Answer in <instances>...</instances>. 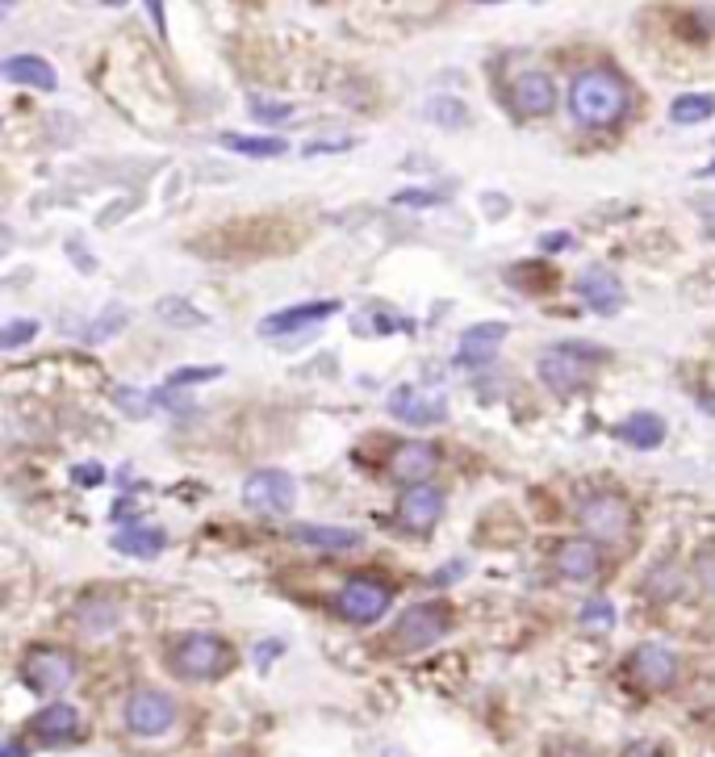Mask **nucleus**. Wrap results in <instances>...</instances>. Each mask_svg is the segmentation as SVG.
<instances>
[{
    "mask_svg": "<svg viewBox=\"0 0 715 757\" xmlns=\"http://www.w3.org/2000/svg\"><path fill=\"white\" fill-rule=\"evenodd\" d=\"M569 109L582 126H615V121L628 114V85L607 68L582 71L574 85H569Z\"/></svg>",
    "mask_w": 715,
    "mask_h": 757,
    "instance_id": "1",
    "label": "nucleus"
},
{
    "mask_svg": "<svg viewBox=\"0 0 715 757\" xmlns=\"http://www.w3.org/2000/svg\"><path fill=\"white\" fill-rule=\"evenodd\" d=\"M607 364V352L598 344H553L540 356V381L553 394H574Z\"/></svg>",
    "mask_w": 715,
    "mask_h": 757,
    "instance_id": "2",
    "label": "nucleus"
},
{
    "mask_svg": "<svg viewBox=\"0 0 715 757\" xmlns=\"http://www.w3.org/2000/svg\"><path fill=\"white\" fill-rule=\"evenodd\" d=\"M230 661H235L230 645L213 632H189L172 645V670L185 682H213L230 670Z\"/></svg>",
    "mask_w": 715,
    "mask_h": 757,
    "instance_id": "3",
    "label": "nucleus"
},
{
    "mask_svg": "<svg viewBox=\"0 0 715 757\" xmlns=\"http://www.w3.org/2000/svg\"><path fill=\"white\" fill-rule=\"evenodd\" d=\"M297 502V482L285 469H256L244 482V507L264 519L289 515Z\"/></svg>",
    "mask_w": 715,
    "mask_h": 757,
    "instance_id": "4",
    "label": "nucleus"
},
{
    "mask_svg": "<svg viewBox=\"0 0 715 757\" xmlns=\"http://www.w3.org/2000/svg\"><path fill=\"white\" fill-rule=\"evenodd\" d=\"M448 628H453L448 607H439V602H415V607L401 611L398 628H394V640H398L401 653H419V649H431L436 640L448 637Z\"/></svg>",
    "mask_w": 715,
    "mask_h": 757,
    "instance_id": "5",
    "label": "nucleus"
},
{
    "mask_svg": "<svg viewBox=\"0 0 715 757\" xmlns=\"http://www.w3.org/2000/svg\"><path fill=\"white\" fill-rule=\"evenodd\" d=\"M76 657L68 649H54V645H38L26 653L21 661V678H26V687L38 690V695H59V690H68L76 682Z\"/></svg>",
    "mask_w": 715,
    "mask_h": 757,
    "instance_id": "6",
    "label": "nucleus"
},
{
    "mask_svg": "<svg viewBox=\"0 0 715 757\" xmlns=\"http://www.w3.org/2000/svg\"><path fill=\"white\" fill-rule=\"evenodd\" d=\"M394 602V590L381 582V578H368V573H356L344 582L339 590V616L348 623H377L389 611Z\"/></svg>",
    "mask_w": 715,
    "mask_h": 757,
    "instance_id": "7",
    "label": "nucleus"
},
{
    "mask_svg": "<svg viewBox=\"0 0 715 757\" xmlns=\"http://www.w3.org/2000/svg\"><path fill=\"white\" fill-rule=\"evenodd\" d=\"M122 716H126V728H130L135 737H163L176 724V699L163 695V690L142 687L126 699Z\"/></svg>",
    "mask_w": 715,
    "mask_h": 757,
    "instance_id": "8",
    "label": "nucleus"
},
{
    "mask_svg": "<svg viewBox=\"0 0 715 757\" xmlns=\"http://www.w3.org/2000/svg\"><path fill=\"white\" fill-rule=\"evenodd\" d=\"M577 519H582V528L590 532V540H598V544H615V540L628 535L632 511L619 494H594V499L582 502Z\"/></svg>",
    "mask_w": 715,
    "mask_h": 757,
    "instance_id": "9",
    "label": "nucleus"
},
{
    "mask_svg": "<svg viewBox=\"0 0 715 757\" xmlns=\"http://www.w3.org/2000/svg\"><path fill=\"white\" fill-rule=\"evenodd\" d=\"M577 297H582V302H586L594 314H603V318L619 314V311H624V302H628L624 281L610 273V268H598V264L577 276Z\"/></svg>",
    "mask_w": 715,
    "mask_h": 757,
    "instance_id": "10",
    "label": "nucleus"
},
{
    "mask_svg": "<svg viewBox=\"0 0 715 757\" xmlns=\"http://www.w3.org/2000/svg\"><path fill=\"white\" fill-rule=\"evenodd\" d=\"M510 105H515V114H524V118L553 114V105H557L553 76H548V71H524V76L510 85Z\"/></svg>",
    "mask_w": 715,
    "mask_h": 757,
    "instance_id": "11",
    "label": "nucleus"
},
{
    "mask_svg": "<svg viewBox=\"0 0 715 757\" xmlns=\"http://www.w3.org/2000/svg\"><path fill=\"white\" fill-rule=\"evenodd\" d=\"M389 414H394L398 423H406V427H431V423H439V419L448 414V402H444V397L419 394L415 385H401V390L389 394Z\"/></svg>",
    "mask_w": 715,
    "mask_h": 757,
    "instance_id": "12",
    "label": "nucleus"
},
{
    "mask_svg": "<svg viewBox=\"0 0 715 757\" xmlns=\"http://www.w3.org/2000/svg\"><path fill=\"white\" fill-rule=\"evenodd\" d=\"M632 674H636V682L648 690L674 687V678H678V653L665 649V645H640V649L632 653Z\"/></svg>",
    "mask_w": 715,
    "mask_h": 757,
    "instance_id": "13",
    "label": "nucleus"
},
{
    "mask_svg": "<svg viewBox=\"0 0 715 757\" xmlns=\"http://www.w3.org/2000/svg\"><path fill=\"white\" fill-rule=\"evenodd\" d=\"M331 314H339V302H306V306H289V311H277V314H268L260 327V335L268 340H280V335H294V331L301 327H315V323H327Z\"/></svg>",
    "mask_w": 715,
    "mask_h": 757,
    "instance_id": "14",
    "label": "nucleus"
},
{
    "mask_svg": "<svg viewBox=\"0 0 715 757\" xmlns=\"http://www.w3.org/2000/svg\"><path fill=\"white\" fill-rule=\"evenodd\" d=\"M510 335L506 323H473L465 335H460V352H456V364H465V368H481L498 356V347L503 340Z\"/></svg>",
    "mask_w": 715,
    "mask_h": 757,
    "instance_id": "15",
    "label": "nucleus"
},
{
    "mask_svg": "<svg viewBox=\"0 0 715 757\" xmlns=\"http://www.w3.org/2000/svg\"><path fill=\"white\" fill-rule=\"evenodd\" d=\"M439 511H444V494H439L436 485H406V494L398 502V519L410 528V532H427V528H436Z\"/></svg>",
    "mask_w": 715,
    "mask_h": 757,
    "instance_id": "16",
    "label": "nucleus"
},
{
    "mask_svg": "<svg viewBox=\"0 0 715 757\" xmlns=\"http://www.w3.org/2000/svg\"><path fill=\"white\" fill-rule=\"evenodd\" d=\"M30 733H34L42 745H63V740L80 737V711L71 704H47L30 720Z\"/></svg>",
    "mask_w": 715,
    "mask_h": 757,
    "instance_id": "17",
    "label": "nucleus"
},
{
    "mask_svg": "<svg viewBox=\"0 0 715 757\" xmlns=\"http://www.w3.org/2000/svg\"><path fill=\"white\" fill-rule=\"evenodd\" d=\"M603 569V557L594 549V540H565L557 544V573L569 582H594Z\"/></svg>",
    "mask_w": 715,
    "mask_h": 757,
    "instance_id": "18",
    "label": "nucleus"
},
{
    "mask_svg": "<svg viewBox=\"0 0 715 757\" xmlns=\"http://www.w3.org/2000/svg\"><path fill=\"white\" fill-rule=\"evenodd\" d=\"M0 76H4L9 85H26V88H38V92H54V88H59V76H54V68L42 55H9Z\"/></svg>",
    "mask_w": 715,
    "mask_h": 757,
    "instance_id": "19",
    "label": "nucleus"
},
{
    "mask_svg": "<svg viewBox=\"0 0 715 757\" xmlns=\"http://www.w3.org/2000/svg\"><path fill=\"white\" fill-rule=\"evenodd\" d=\"M436 465H439L436 448L423 444V440H415V444H401L398 452H394V461H389L394 478H398V482H410V485L427 482V478L436 473Z\"/></svg>",
    "mask_w": 715,
    "mask_h": 757,
    "instance_id": "20",
    "label": "nucleus"
},
{
    "mask_svg": "<svg viewBox=\"0 0 715 757\" xmlns=\"http://www.w3.org/2000/svg\"><path fill=\"white\" fill-rule=\"evenodd\" d=\"M289 535H294L297 544L318 549V552H348V549L360 544V532H356V528H318V523H297Z\"/></svg>",
    "mask_w": 715,
    "mask_h": 757,
    "instance_id": "21",
    "label": "nucleus"
},
{
    "mask_svg": "<svg viewBox=\"0 0 715 757\" xmlns=\"http://www.w3.org/2000/svg\"><path fill=\"white\" fill-rule=\"evenodd\" d=\"M615 435L624 440L628 448H640V452H648V448H662L665 440V419L653 411H636L628 414L619 427H615Z\"/></svg>",
    "mask_w": 715,
    "mask_h": 757,
    "instance_id": "22",
    "label": "nucleus"
},
{
    "mask_svg": "<svg viewBox=\"0 0 715 757\" xmlns=\"http://www.w3.org/2000/svg\"><path fill=\"white\" fill-rule=\"evenodd\" d=\"M163 544H168V535L159 532V528H142V523H135V528H126V532L113 535V549L126 552V557H142V561L159 557Z\"/></svg>",
    "mask_w": 715,
    "mask_h": 757,
    "instance_id": "23",
    "label": "nucleus"
},
{
    "mask_svg": "<svg viewBox=\"0 0 715 757\" xmlns=\"http://www.w3.org/2000/svg\"><path fill=\"white\" fill-rule=\"evenodd\" d=\"M222 147L235 151V156H251V159H277L289 151L285 138H260V135H222Z\"/></svg>",
    "mask_w": 715,
    "mask_h": 757,
    "instance_id": "24",
    "label": "nucleus"
},
{
    "mask_svg": "<svg viewBox=\"0 0 715 757\" xmlns=\"http://www.w3.org/2000/svg\"><path fill=\"white\" fill-rule=\"evenodd\" d=\"M712 114H715L712 92H682V97H674V105H669V121H674V126H698V121H707Z\"/></svg>",
    "mask_w": 715,
    "mask_h": 757,
    "instance_id": "25",
    "label": "nucleus"
},
{
    "mask_svg": "<svg viewBox=\"0 0 715 757\" xmlns=\"http://www.w3.org/2000/svg\"><path fill=\"white\" fill-rule=\"evenodd\" d=\"M118 607L109 599H92V602H85L80 607V628H85L88 637H106V632H113L118 628Z\"/></svg>",
    "mask_w": 715,
    "mask_h": 757,
    "instance_id": "26",
    "label": "nucleus"
},
{
    "mask_svg": "<svg viewBox=\"0 0 715 757\" xmlns=\"http://www.w3.org/2000/svg\"><path fill=\"white\" fill-rule=\"evenodd\" d=\"M156 314L168 327H201V323H206V314L197 311V306H189L185 297H163L156 306Z\"/></svg>",
    "mask_w": 715,
    "mask_h": 757,
    "instance_id": "27",
    "label": "nucleus"
},
{
    "mask_svg": "<svg viewBox=\"0 0 715 757\" xmlns=\"http://www.w3.org/2000/svg\"><path fill=\"white\" fill-rule=\"evenodd\" d=\"M427 118H436L439 126H448V130H460V126L469 121V109L456 101V97H436V101H427Z\"/></svg>",
    "mask_w": 715,
    "mask_h": 757,
    "instance_id": "28",
    "label": "nucleus"
},
{
    "mask_svg": "<svg viewBox=\"0 0 715 757\" xmlns=\"http://www.w3.org/2000/svg\"><path fill=\"white\" fill-rule=\"evenodd\" d=\"M582 628H590V632H610L615 628V607L610 599H590L582 607Z\"/></svg>",
    "mask_w": 715,
    "mask_h": 757,
    "instance_id": "29",
    "label": "nucleus"
},
{
    "mask_svg": "<svg viewBox=\"0 0 715 757\" xmlns=\"http://www.w3.org/2000/svg\"><path fill=\"white\" fill-rule=\"evenodd\" d=\"M222 377V364H201V368H176L168 373V385L163 390H185V385H197V381H213Z\"/></svg>",
    "mask_w": 715,
    "mask_h": 757,
    "instance_id": "30",
    "label": "nucleus"
},
{
    "mask_svg": "<svg viewBox=\"0 0 715 757\" xmlns=\"http://www.w3.org/2000/svg\"><path fill=\"white\" fill-rule=\"evenodd\" d=\"M38 335V323L34 318H13V323H4V331H0V347H21V344H30Z\"/></svg>",
    "mask_w": 715,
    "mask_h": 757,
    "instance_id": "31",
    "label": "nucleus"
},
{
    "mask_svg": "<svg viewBox=\"0 0 715 757\" xmlns=\"http://www.w3.org/2000/svg\"><path fill=\"white\" fill-rule=\"evenodd\" d=\"M648 590L657 594V599H674V594H682V573L674 566L669 569H657L653 578H648Z\"/></svg>",
    "mask_w": 715,
    "mask_h": 757,
    "instance_id": "32",
    "label": "nucleus"
},
{
    "mask_svg": "<svg viewBox=\"0 0 715 757\" xmlns=\"http://www.w3.org/2000/svg\"><path fill=\"white\" fill-rule=\"evenodd\" d=\"M151 402H156V394H142V390H118V406H122L126 414H135V419H147V414H151Z\"/></svg>",
    "mask_w": 715,
    "mask_h": 757,
    "instance_id": "33",
    "label": "nucleus"
},
{
    "mask_svg": "<svg viewBox=\"0 0 715 757\" xmlns=\"http://www.w3.org/2000/svg\"><path fill=\"white\" fill-rule=\"evenodd\" d=\"M126 327V311H109V318H97L92 327H88V344H97V340H109V335H118Z\"/></svg>",
    "mask_w": 715,
    "mask_h": 757,
    "instance_id": "34",
    "label": "nucleus"
},
{
    "mask_svg": "<svg viewBox=\"0 0 715 757\" xmlns=\"http://www.w3.org/2000/svg\"><path fill=\"white\" fill-rule=\"evenodd\" d=\"M294 114V105H277V101H251V118H260V121H285Z\"/></svg>",
    "mask_w": 715,
    "mask_h": 757,
    "instance_id": "35",
    "label": "nucleus"
},
{
    "mask_svg": "<svg viewBox=\"0 0 715 757\" xmlns=\"http://www.w3.org/2000/svg\"><path fill=\"white\" fill-rule=\"evenodd\" d=\"M71 478H76V482H80V485H101V482H106V469H101V465H92V461H85V465H76V469H71Z\"/></svg>",
    "mask_w": 715,
    "mask_h": 757,
    "instance_id": "36",
    "label": "nucleus"
},
{
    "mask_svg": "<svg viewBox=\"0 0 715 757\" xmlns=\"http://www.w3.org/2000/svg\"><path fill=\"white\" fill-rule=\"evenodd\" d=\"M394 201H398V206H431V201H444V197H439V193H419V189H406V193H398V197H394Z\"/></svg>",
    "mask_w": 715,
    "mask_h": 757,
    "instance_id": "37",
    "label": "nucleus"
},
{
    "mask_svg": "<svg viewBox=\"0 0 715 757\" xmlns=\"http://www.w3.org/2000/svg\"><path fill=\"white\" fill-rule=\"evenodd\" d=\"M698 578H703V582H707V586L715 590V552H707V557H698Z\"/></svg>",
    "mask_w": 715,
    "mask_h": 757,
    "instance_id": "38",
    "label": "nucleus"
},
{
    "mask_svg": "<svg viewBox=\"0 0 715 757\" xmlns=\"http://www.w3.org/2000/svg\"><path fill=\"white\" fill-rule=\"evenodd\" d=\"M569 243H574V235H569V230H557V235H544V247H548V252H560V247H569Z\"/></svg>",
    "mask_w": 715,
    "mask_h": 757,
    "instance_id": "39",
    "label": "nucleus"
},
{
    "mask_svg": "<svg viewBox=\"0 0 715 757\" xmlns=\"http://www.w3.org/2000/svg\"><path fill=\"white\" fill-rule=\"evenodd\" d=\"M624 757H665V754L657 749V745H632V749H628Z\"/></svg>",
    "mask_w": 715,
    "mask_h": 757,
    "instance_id": "40",
    "label": "nucleus"
},
{
    "mask_svg": "<svg viewBox=\"0 0 715 757\" xmlns=\"http://www.w3.org/2000/svg\"><path fill=\"white\" fill-rule=\"evenodd\" d=\"M277 653H280V640H272V645H260V653H256V661L264 666L268 657H277Z\"/></svg>",
    "mask_w": 715,
    "mask_h": 757,
    "instance_id": "41",
    "label": "nucleus"
},
{
    "mask_svg": "<svg viewBox=\"0 0 715 757\" xmlns=\"http://www.w3.org/2000/svg\"><path fill=\"white\" fill-rule=\"evenodd\" d=\"M4 757H21V745H18V740H9V745H4Z\"/></svg>",
    "mask_w": 715,
    "mask_h": 757,
    "instance_id": "42",
    "label": "nucleus"
},
{
    "mask_svg": "<svg viewBox=\"0 0 715 757\" xmlns=\"http://www.w3.org/2000/svg\"><path fill=\"white\" fill-rule=\"evenodd\" d=\"M106 4H126V0H106Z\"/></svg>",
    "mask_w": 715,
    "mask_h": 757,
    "instance_id": "43",
    "label": "nucleus"
},
{
    "mask_svg": "<svg viewBox=\"0 0 715 757\" xmlns=\"http://www.w3.org/2000/svg\"><path fill=\"white\" fill-rule=\"evenodd\" d=\"M707 176H715V164H712V168H707Z\"/></svg>",
    "mask_w": 715,
    "mask_h": 757,
    "instance_id": "44",
    "label": "nucleus"
},
{
    "mask_svg": "<svg viewBox=\"0 0 715 757\" xmlns=\"http://www.w3.org/2000/svg\"><path fill=\"white\" fill-rule=\"evenodd\" d=\"M9 4H13V0H4V9H9Z\"/></svg>",
    "mask_w": 715,
    "mask_h": 757,
    "instance_id": "45",
    "label": "nucleus"
},
{
    "mask_svg": "<svg viewBox=\"0 0 715 757\" xmlns=\"http://www.w3.org/2000/svg\"><path fill=\"white\" fill-rule=\"evenodd\" d=\"M239 757H244V754H239Z\"/></svg>",
    "mask_w": 715,
    "mask_h": 757,
    "instance_id": "46",
    "label": "nucleus"
}]
</instances>
